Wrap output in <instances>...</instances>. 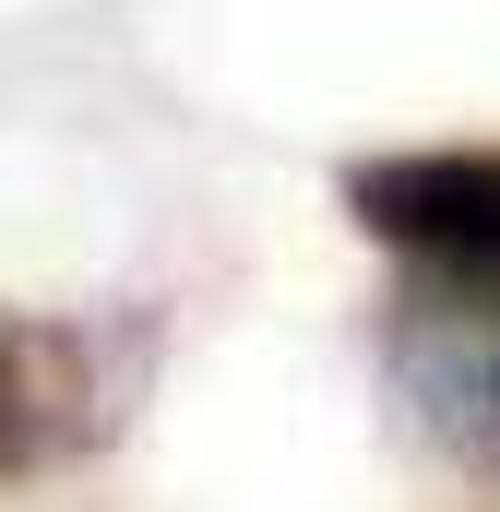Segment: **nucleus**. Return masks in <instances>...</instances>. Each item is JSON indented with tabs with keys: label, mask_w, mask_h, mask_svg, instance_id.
Wrapping results in <instances>:
<instances>
[{
	"label": "nucleus",
	"mask_w": 500,
	"mask_h": 512,
	"mask_svg": "<svg viewBox=\"0 0 500 512\" xmlns=\"http://www.w3.org/2000/svg\"><path fill=\"white\" fill-rule=\"evenodd\" d=\"M155 382V310H0V477L84 465Z\"/></svg>",
	"instance_id": "2"
},
{
	"label": "nucleus",
	"mask_w": 500,
	"mask_h": 512,
	"mask_svg": "<svg viewBox=\"0 0 500 512\" xmlns=\"http://www.w3.org/2000/svg\"><path fill=\"white\" fill-rule=\"evenodd\" d=\"M346 215L393 262L381 382L465 477H500V143H405L346 167Z\"/></svg>",
	"instance_id": "1"
}]
</instances>
